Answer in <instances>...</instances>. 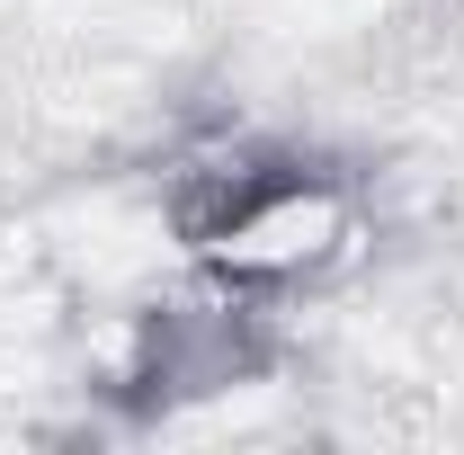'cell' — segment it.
<instances>
[{"label":"cell","instance_id":"6da1fadb","mask_svg":"<svg viewBox=\"0 0 464 455\" xmlns=\"http://www.w3.org/2000/svg\"><path fill=\"white\" fill-rule=\"evenodd\" d=\"M161 224L188 277L295 313L304 295H331L375 250V197L366 170L331 143L232 134L161 179Z\"/></svg>","mask_w":464,"mask_h":455},{"label":"cell","instance_id":"7a4b0ae2","mask_svg":"<svg viewBox=\"0 0 464 455\" xmlns=\"http://www.w3.org/2000/svg\"><path fill=\"white\" fill-rule=\"evenodd\" d=\"M277 357H286L277 304L188 277L179 295H161V304L134 313V340H125V366H116L108 402L134 429H152L170 411H197V402H215V393L259 384Z\"/></svg>","mask_w":464,"mask_h":455}]
</instances>
